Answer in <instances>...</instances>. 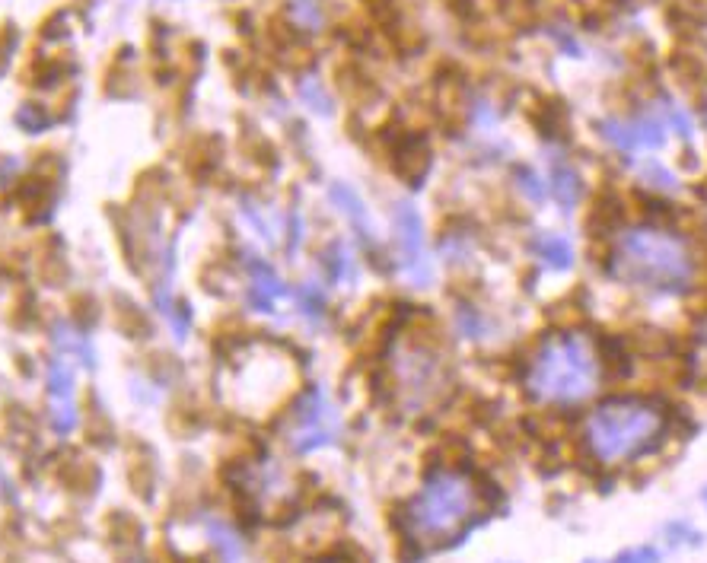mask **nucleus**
<instances>
[{
    "instance_id": "obj_24",
    "label": "nucleus",
    "mask_w": 707,
    "mask_h": 563,
    "mask_svg": "<svg viewBox=\"0 0 707 563\" xmlns=\"http://www.w3.org/2000/svg\"><path fill=\"white\" fill-rule=\"evenodd\" d=\"M615 563H660V554H657V548H647V544H641V548L622 551Z\"/></svg>"
},
{
    "instance_id": "obj_17",
    "label": "nucleus",
    "mask_w": 707,
    "mask_h": 563,
    "mask_svg": "<svg viewBox=\"0 0 707 563\" xmlns=\"http://www.w3.org/2000/svg\"><path fill=\"white\" fill-rule=\"evenodd\" d=\"M602 137H606L609 144H612V147H618L622 153H634V140H631V128H628V121H618V118L602 121Z\"/></svg>"
},
{
    "instance_id": "obj_9",
    "label": "nucleus",
    "mask_w": 707,
    "mask_h": 563,
    "mask_svg": "<svg viewBox=\"0 0 707 563\" xmlns=\"http://www.w3.org/2000/svg\"><path fill=\"white\" fill-rule=\"evenodd\" d=\"M395 233H399V245H402V261L408 274L415 280H427L430 268L424 258V226L418 210L411 204H399L395 207Z\"/></svg>"
},
{
    "instance_id": "obj_2",
    "label": "nucleus",
    "mask_w": 707,
    "mask_h": 563,
    "mask_svg": "<svg viewBox=\"0 0 707 563\" xmlns=\"http://www.w3.org/2000/svg\"><path fill=\"white\" fill-rule=\"evenodd\" d=\"M602 354L590 331H555L526 363V392L551 408H577L599 392Z\"/></svg>"
},
{
    "instance_id": "obj_15",
    "label": "nucleus",
    "mask_w": 707,
    "mask_h": 563,
    "mask_svg": "<svg viewBox=\"0 0 707 563\" xmlns=\"http://www.w3.org/2000/svg\"><path fill=\"white\" fill-rule=\"evenodd\" d=\"M329 195H332V201L338 204L341 214L357 226L360 236H367V233H370V226H367V207H364V201H360L348 185H332Z\"/></svg>"
},
{
    "instance_id": "obj_12",
    "label": "nucleus",
    "mask_w": 707,
    "mask_h": 563,
    "mask_svg": "<svg viewBox=\"0 0 707 563\" xmlns=\"http://www.w3.org/2000/svg\"><path fill=\"white\" fill-rule=\"evenodd\" d=\"M628 128H631V140H634V150H657L663 147L666 140V121L657 112H644L637 118H628Z\"/></svg>"
},
{
    "instance_id": "obj_1",
    "label": "nucleus",
    "mask_w": 707,
    "mask_h": 563,
    "mask_svg": "<svg viewBox=\"0 0 707 563\" xmlns=\"http://www.w3.org/2000/svg\"><path fill=\"white\" fill-rule=\"evenodd\" d=\"M609 274L628 287L653 293H682L695 284L698 258L685 236L663 226H628L609 249Z\"/></svg>"
},
{
    "instance_id": "obj_3",
    "label": "nucleus",
    "mask_w": 707,
    "mask_h": 563,
    "mask_svg": "<svg viewBox=\"0 0 707 563\" xmlns=\"http://www.w3.org/2000/svg\"><path fill=\"white\" fill-rule=\"evenodd\" d=\"M669 414L660 401L625 395L596 404L583 420V449L602 468L628 465L653 452L666 436Z\"/></svg>"
},
{
    "instance_id": "obj_23",
    "label": "nucleus",
    "mask_w": 707,
    "mask_h": 563,
    "mask_svg": "<svg viewBox=\"0 0 707 563\" xmlns=\"http://www.w3.org/2000/svg\"><path fill=\"white\" fill-rule=\"evenodd\" d=\"M16 121H20L26 131H42L48 125V115L39 109V105H23L20 115H16Z\"/></svg>"
},
{
    "instance_id": "obj_14",
    "label": "nucleus",
    "mask_w": 707,
    "mask_h": 563,
    "mask_svg": "<svg viewBox=\"0 0 707 563\" xmlns=\"http://www.w3.org/2000/svg\"><path fill=\"white\" fill-rule=\"evenodd\" d=\"M536 252L539 258L545 261L548 268H555V271H567L574 265V249H571V242H567L564 236H555V233H545L536 239Z\"/></svg>"
},
{
    "instance_id": "obj_31",
    "label": "nucleus",
    "mask_w": 707,
    "mask_h": 563,
    "mask_svg": "<svg viewBox=\"0 0 707 563\" xmlns=\"http://www.w3.org/2000/svg\"><path fill=\"white\" fill-rule=\"evenodd\" d=\"M586 563H596V560H586Z\"/></svg>"
},
{
    "instance_id": "obj_26",
    "label": "nucleus",
    "mask_w": 707,
    "mask_h": 563,
    "mask_svg": "<svg viewBox=\"0 0 707 563\" xmlns=\"http://www.w3.org/2000/svg\"><path fill=\"white\" fill-rule=\"evenodd\" d=\"M303 99H306V102H313V105H316V112H329V96L322 93V86H319L316 80H313V83H309V80L303 83Z\"/></svg>"
},
{
    "instance_id": "obj_21",
    "label": "nucleus",
    "mask_w": 707,
    "mask_h": 563,
    "mask_svg": "<svg viewBox=\"0 0 707 563\" xmlns=\"http://www.w3.org/2000/svg\"><path fill=\"white\" fill-rule=\"evenodd\" d=\"M660 112H663V121H669L672 128H676V134H682V137H692V121H688V115L679 109L676 102H663L660 105Z\"/></svg>"
},
{
    "instance_id": "obj_7",
    "label": "nucleus",
    "mask_w": 707,
    "mask_h": 563,
    "mask_svg": "<svg viewBox=\"0 0 707 563\" xmlns=\"http://www.w3.org/2000/svg\"><path fill=\"white\" fill-rule=\"evenodd\" d=\"M338 436V411L325 401L322 392H306L303 401L293 408L287 439L297 452H313L319 446H329Z\"/></svg>"
},
{
    "instance_id": "obj_10",
    "label": "nucleus",
    "mask_w": 707,
    "mask_h": 563,
    "mask_svg": "<svg viewBox=\"0 0 707 563\" xmlns=\"http://www.w3.org/2000/svg\"><path fill=\"white\" fill-rule=\"evenodd\" d=\"M395 172L402 175L408 185H418L424 179V172L430 169V147L424 144L421 137L408 134L395 144Z\"/></svg>"
},
{
    "instance_id": "obj_16",
    "label": "nucleus",
    "mask_w": 707,
    "mask_h": 563,
    "mask_svg": "<svg viewBox=\"0 0 707 563\" xmlns=\"http://www.w3.org/2000/svg\"><path fill=\"white\" fill-rule=\"evenodd\" d=\"M48 392L55 401H71L74 395V376L64 357H55L48 366Z\"/></svg>"
},
{
    "instance_id": "obj_30",
    "label": "nucleus",
    "mask_w": 707,
    "mask_h": 563,
    "mask_svg": "<svg viewBox=\"0 0 707 563\" xmlns=\"http://www.w3.org/2000/svg\"><path fill=\"white\" fill-rule=\"evenodd\" d=\"M704 503H707V490H704Z\"/></svg>"
},
{
    "instance_id": "obj_20",
    "label": "nucleus",
    "mask_w": 707,
    "mask_h": 563,
    "mask_svg": "<svg viewBox=\"0 0 707 563\" xmlns=\"http://www.w3.org/2000/svg\"><path fill=\"white\" fill-rule=\"evenodd\" d=\"M293 16H297L303 29H319L322 26V10H319L316 0H293Z\"/></svg>"
},
{
    "instance_id": "obj_4",
    "label": "nucleus",
    "mask_w": 707,
    "mask_h": 563,
    "mask_svg": "<svg viewBox=\"0 0 707 563\" xmlns=\"http://www.w3.org/2000/svg\"><path fill=\"white\" fill-rule=\"evenodd\" d=\"M481 509V487L469 471L437 468L408 500L402 522L411 541L434 548L462 535Z\"/></svg>"
},
{
    "instance_id": "obj_27",
    "label": "nucleus",
    "mask_w": 707,
    "mask_h": 563,
    "mask_svg": "<svg viewBox=\"0 0 707 563\" xmlns=\"http://www.w3.org/2000/svg\"><path fill=\"white\" fill-rule=\"evenodd\" d=\"M459 328L469 334V338H481V319H478V312L475 309H459Z\"/></svg>"
},
{
    "instance_id": "obj_22",
    "label": "nucleus",
    "mask_w": 707,
    "mask_h": 563,
    "mask_svg": "<svg viewBox=\"0 0 707 563\" xmlns=\"http://www.w3.org/2000/svg\"><path fill=\"white\" fill-rule=\"evenodd\" d=\"M51 424L58 433H71L77 424V411L71 401H55V411H51Z\"/></svg>"
},
{
    "instance_id": "obj_11",
    "label": "nucleus",
    "mask_w": 707,
    "mask_h": 563,
    "mask_svg": "<svg viewBox=\"0 0 707 563\" xmlns=\"http://www.w3.org/2000/svg\"><path fill=\"white\" fill-rule=\"evenodd\" d=\"M249 274H252V296H249L252 306L262 309V312H271V303L278 296H284L287 287L278 280V274H274L265 261H258V258L249 261Z\"/></svg>"
},
{
    "instance_id": "obj_28",
    "label": "nucleus",
    "mask_w": 707,
    "mask_h": 563,
    "mask_svg": "<svg viewBox=\"0 0 707 563\" xmlns=\"http://www.w3.org/2000/svg\"><path fill=\"white\" fill-rule=\"evenodd\" d=\"M520 188L526 191L532 201H542V198H545V188L539 185L536 172H529V169H520Z\"/></svg>"
},
{
    "instance_id": "obj_8",
    "label": "nucleus",
    "mask_w": 707,
    "mask_h": 563,
    "mask_svg": "<svg viewBox=\"0 0 707 563\" xmlns=\"http://www.w3.org/2000/svg\"><path fill=\"white\" fill-rule=\"evenodd\" d=\"M239 490L258 506V509H274L290 500L293 487L290 478L278 465H249L239 471Z\"/></svg>"
},
{
    "instance_id": "obj_29",
    "label": "nucleus",
    "mask_w": 707,
    "mask_h": 563,
    "mask_svg": "<svg viewBox=\"0 0 707 563\" xmlns=\"http://www.w3.org/2000/svg\"><path fill=\"white\" fill-rule=\"evenodd\" d=\"M316 563H341V560H316Z\"/></svg>"
},
{
    "instance_id": "obj_5",
    "label": "nucleus",
    "mask_w": 707,
    "mask_h": 563,
    "mask_svg": "<svg viewBox=\"0 0 707 563\" xmlns=\"http://www.w3.org/2000/svg\"><path fill=\"white\" fill-rule=\"evenodd\" d=\"M386 373L395 408L411 417L437 411L453 392V369L443 350L418 334H402L392 341Z\"/></svg>"
},
{
    "instance_id": "obj_19",
    "label": "nucleus",
    "mask_w": 707,
    "mask_h": 563,
    "mask_svg": "<svg viewBox=\"0 0 707 563\" xmlns=\"http://www.w3.org/2000/svg\"><path fill=\"white\" fill-rule=\"evenodd\" d=\"M322 265H325V271H329L332 280H341V277L351 274V258H348V252H344L341 242H332V249L322 255Z\"/></svg>"
},
{
    "instance_id": "obj_6",
    "label": "nucleus",
    "mask_w": 707,
    "mask_h": 563,
    "mask_svg": "<svg viewBox=\"0 0 707 563\" xmlns=\"http://www.w3.org/2000/svg\"><path fill=\"white\" fill-rule=\"evenodd\" d=\"M297 382V366L287 350L271 341L239 347L220 373V392L233 408L246 414H268L290 395Z\"/></svg>"
},
{
    "instance_id": "obj_25",
    "label": "nucleus",
    "mask_w": 707,
    "mask_h": 563,
    "mask_svg": "<svg viewBox=\"0 0 707 563\" xmlns=\"http://www.w3.org/2000/svg\"><path fill=\"white\" fill-rule=\"evenodd\" d=\"M322 306H325V296H322L313 284L300 290V309H303L306 315H319Z\"/></svg>"
},
{
    "instance_id": "obj_18",
    "label": "nucleus",
    "mask_w": 707,
    "mask_h": 563,
    "mask_svg": "<svg viewBox=\"0 0 707 563\" xmlns=\"http://www.w3.org/2000/svg\"><path fill=\"white\" fill-rule=\"evenodd\" d=\"M692 366L698 369V376L707 379V312L701 315L692 331Z\"/></svg>"
},
{
    "instance_id": "obj_13",
    "label": "nucleus",
    "mask_w": 707,
    "mask_h": 563,
    "mask_svg": "<svg viewBox=\"0 0 707 563\" xmlns=\"http://www.w3.org/2000/svg\"><path fill=\"white\" fill-rule=\"evenodd\" d=\"M551 191H555V198L561 201L564 210H571L577 201H580V175L571 163L564 160H551Z\"/></svg>"
}]
</instances>
